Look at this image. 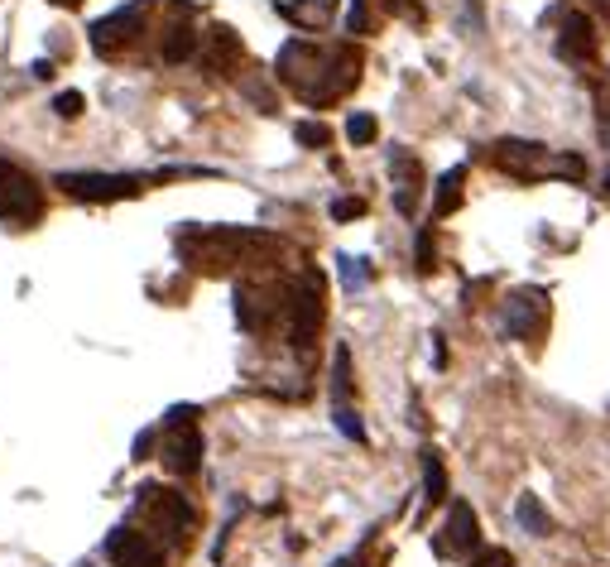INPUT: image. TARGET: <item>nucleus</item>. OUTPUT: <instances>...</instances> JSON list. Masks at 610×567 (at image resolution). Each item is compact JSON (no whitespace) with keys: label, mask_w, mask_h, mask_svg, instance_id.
<instances>
[{"label":"nucleus","mask_w":610,"mask_h":567,"mask_svg":"<svg viewBox=\"0 0 610 567\" xmlns=\"http://www.w3.org/2000/svg\"><path fill=\"white\" fill-rule=\"evenodd\" d=\"M245 246H269V236H260V231H202V226L178 236V255L207 274H217L231 260H241Z\"/></svg>","instance_id":"f257e3e1"},{"label":"nucleus","mask_w":610,"mask_h":567,"mask_svg":"<svg viewBox=\"0 0 610 567\" xmlns=\"http://www.w3.org/2000/svg\"><path fill=\"white\" fill-rule=\"evenodd\" d=\"M495 164H500V169H510V173H519V178H538V173H567V178H582L586 173V164L577 159V154H548V149L534 145V140H500Z\"/></svg>","instance_id":"f03ea898"},{"label":"nucleus","mask_w":610,"mask_h":567,"mask_svg":"<svg viewBox=\"0 0 610 567\" xmlns=\"http://www.w3.org/2000/svg\"><path fill=\"white\" fill-rule=\"evenodd\" d=\"M53 183L77 202H121L145 193V178H135V173H58Z\"/></svg>","instance_id":"7ed1b4c3"},{"label":"nucleus","mask_w":610,"mask_h":567,"mask_svg":"<svg viewBox=\"0 0 610 567\" xmlns=\"http://www.w3.org/2000/svg\"><path fill=\"white\" fill-rule=\"evenodd\" d=\"M39 212H44V188L20 164L0 159V217L25 226V222H39Z\"/></svg>","instance_id":"20e7f679"},{"label":"nucleus","mask_w":610,"mask_h":567,"mask_svg":"<svg viewBox=\"0 0 610 567\" xmlns=\"http://www.w3.org/2000/svg\"><path fill=\"white\" fill-rule=\"evenodd\" d=\"M140 515L154 524V529H169L173 543H183L193 534V505L178 491H164V486H140Z\"/></svg>","instance_id":"39448f33"},{"label":"nucleus","mask_w":610,"mask_h":567,"mask_svg":"<svg viewBox=\"0 0 610 567\" xmlns=\"http://www.w3.org/2000/svg\"><path fill=\"white\" fill-rule=\"evenodd\" d=\"M322 327V274L308 270L298 279V289L289 298V342L303 351V346H313Z\"/></svg>","instance_id":"423d86ee"},{"label":"nucleus","mask_w":610,"mask_h":567,"mask_svg":"<svg viewBox=\"0 0 610 567\" xmlns=\"http://www.w3.org/2000/svg\"><path fill=\"white\" fill-rule=\"evenodd\" d=\"M106 558L116 567H164V548L149 539L145 529H111V539H106Z\"/></svg>","instance_id":"0eeeda50"},{"label":"nucleus","mask_w":610,"mask_h":567,"mask_svg":"<svg viewBox=\"0 0 610 567\" xmlns=\"http://www.w3.org/2000/svg\"><path fill=\"white\" fill-rule=\"evenodd\" d=\"M140 29H145V5H121L116 15L97 20L87 39H92V49L97 53H116V49H125V44H135Z\"/></svg>","instance_id":"6e6552de"},{"label":"nucleus","mask_w":610,"mask_h":567,"mask_svg":"<svg viewBox=\"0 0 610 567\" xmlns=\"http://www.w3.org/2000/svg\"><path fill=\"white\" fill-rule=\"evenodd\" d=\"M543 318H548V303L538 289H524V294L510 298V313H505V337L514 342H534L543 332Z\"/></svg>","instance_id":"1a4fd4ad"},{"label":"nucleus","mask_w":610,"mask_h":567,"mask_svg":"<svg viewBox=\"0 0 610 567\" xmlns=\"http://www.w3.org/2000/svg\"><path fill=\"white\" fill-rule=\"evenodd\" d=\"M322 63H327V58H322L313 44L289 39V44L279 49V63H274V68H279V77H284V82H293L298 92H308V77H322Z\"/></svg>","instance_id":"9d476101"},{"label":"nucleus","mask_w":610,"mask_h":567,"mask_svg":"<svg viewBox=\"0 0 610 567\" xmlns=\"http://www.w3.org/2000/svg\"><path fill=\"white\" fill-rule=\"evenodd\" d=\"M164 467L173 476H193L202 467V433H197L193 423H178L169 428V438H164Z\"/></svg>","instance_id":"9b49d317"},{"label":"nucleus","mask_w":610,"mask_h":567,"mask_svg":"<svg viewBox=\"0 0 610 567\" xmlns=\"http://www.w3.org/2000/svg\"><path fill=\"white\" fill-rule=\"evenodd\" d=\"M481 543V524H476V510L466 505V500H452V515H447V534L438 539L442 553H471Z\"/></svg>","instance_id":"f8f14e48"},{"label":"nucleus","mask_w":610,"mask_h":567,"mask_svg":"<svg viewBox=\"0 0 610 567\" xmlns=\"http://www.w3.org/2000/svg\"><path fill=\"white\" fill-rule=\"evenodd\" d=\"M558 53H562V58H572V63H582V58H591V53H596V29H591V20H586V15H567V20H562Z\"/></svg>","instance_id":"ddd939ff"},{"label":"nucleus","mask_w":610,"mask_h":567,"mask_svg":"<svg viewBox=\"0 0 610 567\" xmlns=\"http://www.w3.org/2000/svg\"><path fill=\"white\" fill-rule=\"evenodd\" d=\"M418 159H409V154H394V183H399V193H394V207L404 212V217H414L418 207Z\"/></svg>","instance_id":"4468645a"},{"label":"nucleus","mask_w":610,"mask_h":567,"mask_svg":"<svg viewBox=\"0 0 610 567\" xmlns=\"http://www.w3.org/2000/svg\"><path fill=\"white\" fill-rule=\"evenodd\" d=\"M197 53V29L193 25H173L169 34H164V44H159V58L164 63H188Z\"/></svg>","instance_id":"2eb2a0df"},{"label":"nucleus","mask_w":610,"mask_h":567,"mask_svg":"<svg viewBox=\"0 0 610 567\" xmlns=\"http://www.w3.org/2000/svg\"><path fill=\"white\" fill-rule=\"evenodd\" d=\"M241 58H245V49H241V39L231 34L226 25H217L212 29V63H217L221 73H231V68H241Z\"/></svg>","instance_id":"dca6fc26"},{"label":"nucleus","mask_w":610,"mask_h":567,"mask_svg":"<svg viewBox=\"0 0 610 567\" xmlns=\"http://www.w3.org/2000/svg\"><path fill=\"white\" fill-rule=\"evenodd\" d=\"M462 183H466L462 164H457V169H447L438 178V202H433V212H438V217H447V212H457V207H462Z\"/></svg>","instance_id":"f3484780"},{"label":"nucleus","mask_w":610,"mask_h":567,"mask_svg":"<svg viewBox=\"0 0 610 567\" xmlns=\"http://www.w3.org/2000/svg\"><path fill=\"white\" fill-rule=\"evenodd\" d=\"M514 515H519V524L529 529V534H553V519H548V510L538 505V495H519V505H514Z\"/></svg>","instance_id":"a211bd4d"},{"label":"nucleus","mask_w":610,"mask_h":567,"mask_svg":"<svg viewBox=\"0 0 610 567\" xmlns=\"http://www.w3.org/2000/svg\"><path fill=\"white\" fill-rule=\"evenodd\" d=\"M423 495H428L433 505L447 495V467H442V457L433 452V447L423 452Z\"/></svg>","instance_id":"6ab92c4d"},{"label":"nucleus","mask_w":610,"mask_h":567,"mask_svg":"<svg viewBox=\"0 0 610 567\" xmlns=\"http://www.w3.org/2000/svg\"><path fill=\"white\" fill-rule=\"evenodd\" d=\"M332 10H337V0H298V5H284V15L298 20V25H322Z\"/></svg>","instance_id":"aec40b11"},{"label":"nucleus","mask_w":610,"mask_h":567,"mask_svg":"<svg viewBox=\"0 0 610 567\" xmlns=\"http://www.w3.org/2000/svg\"><path fill=\"white\" fill-rule=\"evenodd\" d=\"M375 135H380V121L366 116V111H356V116L346 121V140H351V145H375Z\"/></svg>","instance_id":"412c9836"},{"label":"nucleus","mask_w":610,"mask_h":567,"mask_svg":"<svg viewBox=\"0 0 610 567\" xmlns=\"http://www.w3.org/2000/svg\"><path fill=\"white\" fill-rule=\"evenodd\" d=\"M332 395H337V404H346V395H351V351H346V346H337V375H332Z\"/></svg>","instance_id":"4be33fe9"},{"label":"nucleus","mask_w":610,"mask_h":567,"mask_svg":"<svg viewBox=\"0 0 610 567\" xmlns=\"http://www.w3.org/2000/svg\"><path fill=\"white\" fill-rule=\"evenodd\" d=\"M332 419H337V428H342L351 443H366V423L356 419V409H351V404H337V414H332Z\"/></svg>","instance_id":"5701e85b"},{"label":"nucleus","mask_w":610,"mask_h":567,"mask_svg":"<svg viewBox=\"0 0 610 567\" xmlns=\"http://www.w3.org/2000/svg\"><path fill=\"white\" fill-rule=\"evenodd\" d=\"M293 140H298L303 149H322V145H327V125H322V121H303L298 130H293Z\"/></svg>","instance_id":"b1692460"},{"label":"nucleus","mask_w":610,"mask_h":567,"mask_svg":"<svg viewBox=\"0 0 610 567\" xmlns=\"http://www.w3.org/2000/svg\"><path fill=\"white\" fill-rule=\"evenodd\" d=\"M82 106H87V101H82V92H58V97H53V111H58L63 121L82 116Z\"/></svg>","instance_id":"393cba45"},{"label":"nucleus","mask_w":610,"mask_h":567,"mask_svg":"<svg viewBox=\"0 0 610 567\" xmlns=\"http://www.w3.org/2000/svg\"><path fill=\"white\" fill-rule=\"evenodd\" d=\"M361 212H366V202L361 198H337L332 202V222H356Z\"/></svg>","instance_id":"a878e982"},{"label":"nucleus","mask_w":610,"mask_h":567,"mask_svg":"<svg viewBox=\"0 0 610 567\" xmlns=\"http://www.w3.org/2000/svg\"><path fill=\"white\" fill-rule=\"evenodd\" d=\"M471 567H514V558L505 553V548H486V553H481Z\"/></svg>","instance_id":"bb28decb"},{"label":"nucleus","mask_w":610,"mask_h":567,"mask_svg":"<svg viewBox=\"0 0 610 567\" xmlns=\"http://www.w3.org/2000/svg\"><path fill=\"white\" fill-rule=\"evenodd\" d=\"M342 274H346V284H351V289H356V284H366V279H370V270H366V265H356L351 255H342Z\"/></svg>","instance_id":"cd10ccee"},{"label":"nucleus","mask_w":610,"mask_h":567,"mask_svg":"<svg viewBox=\"0 0 610 567\" xmlns=\"http://www.w3.org/2000/svg\"><path fill=\"white\" fill-rule=\"evenodd\" d=\"M418 270H433V236H418Z\"/></svg>","instance_id":"c85d7f7f"},{"label":"nucleus","mask_w":610,"mask_h":567,"mask_svg":"<svg viewBox=\"0 0 610 567\" xmlns=\"http://www.w3.org/2000/svg\"><path fill=\"white\" fill-rule=\"evenodd\" d=\"M53 5H77V0H53Z\"/></svg>","instance_id":"c756f323"},{"label":"nucleus","mask_w":610,"mask_h":567,"mask_svg":"<svg viewBox=\"0 0 610 567\" xmlns=\"http://www.w3.org/2000/svg\"><path fill=\"white\" fill-rule=\"evenodd\" d=\"M606 193H610V173H606Z\"/></svg>","instance_id":"7c9ffc66"},{"label":"nucleus","mask_w":610,"mask_h":567,"mask_svg":"<svg viewBox=\"0 0 610 567\" xmlns=\"http://www.w3.org/2000/svg\"><path fill=\"white\" fill-rule=\"evenodd\" d=\"M356 5H366V0H356Z\"/></svg>","instance_id":"2f4dec72"}]
</instances>
